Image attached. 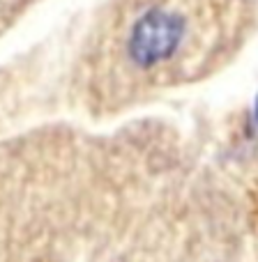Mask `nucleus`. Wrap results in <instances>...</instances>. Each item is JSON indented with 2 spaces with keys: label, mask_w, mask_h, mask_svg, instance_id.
I'll return each instance as SVG.
<instances>
[{
  "label": "nucleus",
  "mask_w": 258,
  "mask_h": 262,
  "mask_svg": "<svg viewBox=\"0 0 258 262\" xmlns=\"http://www.w3.org/2000/svg\"><path fill=\"white\" fill-rule=\"evenodd\" d=\"M254 0H111L83 53L81 81L97 111H120L208 78L249 41Z\"/></svg>",
  "instance_id": "nucleus-1"
}]
</instances>
